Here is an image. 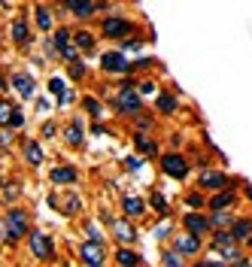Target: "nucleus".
Masks as SVG:
<instances>
[{"instance_id":"f257e3e1","label":"nucleus","mask_w":252,"mask_h":267,"mask_svg":"<svg viewBox=\"0 0 252 267\" xmlns=\"http://www.w3.org/2000/svg\"><path fill=\"white\" fill-rule=\"evenodd\" d=\"M237 182H243V179H234V176H228L225 170H216V167H204L197 173V188H204V191H219L228 185L237 188Z\"/></svg>"},{"instance_id":"f03ea898","label":"nucleus","mask_w":252,"mask_h":267,"mask_svg":"<svg viewBox=\"0 0 252 267\" xmlns=\"http://www.w3.org/2000/svg\"><path fill=\"white\" fill-rule=\"evenodd\" d=\"M28 234V219H25V212L22 209H9L6 212V219H3V237L6 243H15V240H22Z\"/></svg>"},{"instance_id":"7ed1b4c3","label":"nucleus","mask_w":252,"mask_h":267,"mask_svg":"<svg viewBox=\"0 0 252 267\" xmlns=\"http://www.w3.org/2000/svg\"><path fill=\"white\" fill-rule=\"evenodd\" d=\"M161 170H164L170 179H186V176L191 173V164H189V158H186V155L167 152L164 158H161Z\"/></svg>"},{"instance_id":"20e7f679","label":"nucleus","mask_w":252,"mask_h":267,"mask_svg":"<svg viewBox=\"0 0 252 267\" xmlns=\"http://www.w3.org/2000/svg\"><path fill=\"white\" fill-rule=\"evenodd\" d=\"M183 228L191 231V234H197V237L213 234V222H210L207 212H201V209H189L186 216H183Z\"/></svg>"},{"instance_id":"39448f33","label":"nucleus","mask_w":252,"mask_h":267,"mask_svg":"<svg viewBox=\"0 0 252 267\" xmlns=\"http://www.w3.org/2000/svg\"><path fill=\"white\" fill-rule=\"evenodd\" d=\"M31 255L40 258V261H49L52 255H55V246H52L46 231H31Z\"/></svg>"},{"instance_id":"423d86ee","label":"nucleus","mask_w":252,"mask_h":267,"mask_svg":"<svg viewBox=\"0 0 252 267\" xmlns=\"http://www.w3.org/2000/svg\"><path fill=\"white\" fill-rule=\"evenodd\" d=\"M204 237H197V234H191V231H183V234H176V240H173V249L179 255H201V249H204V243H201Z\"/></svg>"},{"instance_id":"0eeeda50","label":"nucleus","mask_w":252,"mask_h":267,"mask_svg":"<svg viewBox=\"0 0 252 267\" xmlns=\"http://www.w3.org/2000/svg\"><path fill=\"white\" fill-rule=\"evenodd\" d=\"M116 106H119V113H125V116H137L143 100H140V94L134 91L131 85H125L122 91H119V97H116Z\"/></svg>"},{"instance_id":"6e6552de","label":"nucleus","mask_w":252,"mask_h":267,"mask_svg":"<svg viewBox=\"0 0 252 267\" xmlns=\"http://www.w3.org/2000/svg\"><path fill=\"white\" fill-rule=\"evenodd\" d=\"M234 204H237V188L234 185L219 188V191H213L207 198V209H231Z\"/></svg>"},{"instance_id":"1a4fd4ad","label":"nucleus","mask_w":252,"mask_h":267,"mask_svg":"<svg viewBox=\"0 0 252 267\" xmlns=\"http://www.w3.org/2000/svg\"><path fill=\"white\" fill-rule=\"evenodd\" d=\"M0 124H3V128H22V124H25V116L15 110L12 103L0 100Z\"/></svg>"},{"instance_id":"9d476101","label":"nucleus","mask_w":252,"mask_h":267,"mask_svg":"<svg viewBox=\"0 0 252 267\" xmlns=\"http://www.w3.org/2000/svg\"><path fill=\"white\" fill-rule=\"evenodd\" d=\"M100 67L106 70V73H128V70H131V64L125 61L122 52H106L103 61H100Z\"/></svg>"},{"instance_id":"9b49d317","label":"nucleus","mask_w":252,"mask_h":267,"mask_svg":"<svg viewBox=\"0 0 252 267\" xmlns=\"http://www.w3.org/2000/svg\"><path fill=\"white\" fill-rule=\"evenodd\" d=\"M131 30H134V25L128 19H106L103 22V33H106V37H128Z\"/></svg>"},{"instance_id":"f8f14e48","label":"nucleus","mask_w":252,"mask_h":267,"mask_svg":"<svg viewBox=\"0 0 252 267\" xmlns=\"http://www.w3.org/2000/svg\"><path fill=\"white\" fill-rule=\"evenodd\" d=\"M219 252V258L225 261V264H249V258L243 255V249H240V243H231V246H222V249H216Z\"/></svg>"},{"instance_id":"ddd939ff","label":"nucleus","mask_w":252,"mask_h":267,"mask_svg":"<svg viewBox=\"0 0 252 267\" xmlns=\"http://www.w3.org/2000/svg\"><path fill=\"white\" fill-rule=\"evenodd\" d=\"M55 49L61 52V58L76 61V46L70 43V33H67V30H58V33H55Z\"/></svg>"},{"instance_id":"4468645a","label":"nucleus","mask_w":252,"mask_h":267,"mask_svg":"<svg viewBox=\"0 0 252 267\" xmlns=\"http://www.w3.org/2000/svg\"><path fill=\"white\" fill-rule=\"evenodd\" d=\"M231 234H234V240H237V243H246V240L252 237V219H249V216L234 219V222H231Z\"/></svg>"},{"instance_id":"2eb2a0df","label":"nucleus","mask_w":252,"mask_h":267,"mask_svg":"<svg viewBox=\"0 0 252 267\" xmlns=\"http://www.w3.org/2000/svg\"><path fill=\"white\" fill-rule=\"evenodd\" d=\"M79 255H82V264H100L103 261V249H100V243H85L79 249Z\"/></svg>"},{"instance_id":"dca6fc26","label":"nucleus","mask_w":252,"mask_h":267,"mask_svg":"<svg viewBox=\"0 0 252 267\" xmlns=\"http://www.w3.org/2000/svg\"><path fill=\"white\" fill-rule=\"evenodd\" d=\"M64 6L73 12V15H79V19H85V15L94 12V3H92V0H64Z\"/></svg>"},{"instance_id":"f3484780","label":"nucleus","mask_w":252,"mask_h":267,"mask_svg":"<svg viewBox=\"0 0 252 267\" xmlns=\"http://www.w3.org/2000/svg\"><path fill=\"white\" fill-rule=\"evenodd\" d=\"M12 85H15V91H19L25 100H28V97H33V82H31V76L15 73V76H12Z\"/></svg>"},{"instance_id":"a211bd4d","label":"nucleus","mask_w":252,"mask_h":267,"mask_svg":"<svg viewBox=\"0 0 252 267\" xmlns=\"http://www.w3.org/2000/svg\"><path fill=\"white\" fill-rule=\"evenodd\" d=\"M210 222L213 228H231L234 216H231V209H210Z\"/></svg>"},{"instance_id":"6ab92c4d","label":"nucleus","mask_w":252,"mask_h":267,"mask_svg":"<svg viewBox=\"0 0 252 267\" xmlns=\"http://www.w3.org/2000/svg\"><path fill=\"white\" fill-rule=\"evenodd\" d=\"M155 106H158L161 116H173V113H176V97H173V94H158Z\"/></svg>"},{"instance_id":"aec40b11","label":"nucleus","mask_w":252,"mask_h":267,"mask_svg":"<svg viewBox=\"0 0 252 267\" xmlns=\"http://www.w3.org/2000/svg\"><path fill=\"white\" fill-rule=\"evenodd\" d=\"M122 209L128 212V216H143V212H146V204H143V198H125Z\"/></svg>"},{"instance_id":"412c9836","label":"nucleus","mask_w":252,"mask_h":267,"mask_svg":"<svg viewBox=\"0 0 252 267\" xmlns=\"http://www.w3.org/2000/svg\"><path fill=\"white\" fill-rule=\"evenodd\" d=\"M76 179V170L73 167H55L52 170V182H58V185H67V182H73Z\"/></svg>"},{"instance_id":"4be33fe9","label":"nucleus","mask_w":252,"mask_h":267,"mask_svg":"<svg viewBox=\"0 0 252 267\" xmlns=\"http://www.w3.org/2000/svg\"><path fill=\"white\" fill-rule=\"evenodd\" d=\"M25 158H28V164H40V161H43V149H40V143L28 140V143H25Z\"/></svg>"},{"instance_id":"5701e85b","label":"nucleus","mask_w":252,"mask_h":267,"mask_svg":"<svg viewBox=\"0 0 252 267\" xmlns=\"http://www.w3.org/2000/svg\"><path fill=\"white\" fill-rule=\"evenodd\" d=\"M12 40L19 46H28L31 43V33H28V25L25 22H12Z\"/></svg>"},{"instance_id":"b1692460","label":"nucleus","mask_w":252,"mask_h":267,"mask_svg":"<svg viewBox=\"0 0 252 267\" xmlns=\"http://www.w3.org/2000/svg\"><path fill=\"white\" fill-rule=\"evenodd\" d=\"M186 207H189V209H204V207H207L204 188H197V191H189V194H186Z\"/></svg>"},{"instance_id":"393cba45","label":"nucleus","mask_w":252,"mask_h":267,"mask_svg":"<svg viewBox=\"0 0 252 267\" xmlns=\"http://www.w3.org/2000/svg\"><path fill=\"white\" fill-rule=\"evenodd\" d=\"M119 264H128V267H137V264H143V255L131 252V249H119Z\"/></svg>"},{"instance_id":"a878e982","label":"nucleus","mask_w":252,"mask_h":267,"mask_svg":"<svg viewBox=\"0 0 252 267\" xmlns=\"http://www.w3.org/2000/svg\"><path fill=\"white\" fill-rule=\"evenodd\" d=\"M134 143H137V149H140L143 155H155V152H158V149H155V143H152V140H149L146 134H137V137H134Z\"/></svg>"},{"instance_id":"bb28decb","label":"nucleus","mask_w":252,"mask_h":267,"mask_svg":"<svg viewBox=\"0 0 252 267\" xmlns=\"http://www.w3.org/2000/svg\"><path fill=\"white\" fill-rule=\"evenodd\" d=\"M73 37H76V46H79L82 52H92V49H94V37H92L88 30H76Z\"/></svg>"},{"instance_id":"cd10ccee","label":"nucleus","mask_w":252,"mask_h":267,"mask_svg":"<svg viewBox=\"0 0 252 267\" xmlns=\"http://www.w3.org/2000/svg\"><path fill=\"white\" fill-rule=\"evenodd\" d=\"M137 234H134V228L131 225H125V222H119L116 225V240H122V243H131Z\"/></svg>"},{"instance_id":"c85d7f7f","label":"nucleus","mask_w":252,"mask_h":267,"mask_svg":"<svg viewBox=\"0 0 252 267\" xmlns=\"http://www.w3.org/2000/svg\"><path fill=\"white\" fill-rule=\"evenodd\" d=\"M161 264H170V267H179V264H186V255H179L176 252V249H173V252H164V255H161Z\"/></svg>"},{"instance_id":"c756f323","label":"nucleus","mask_w":252,"mask_h":267,"mask_svg":"<svg viewBox=\"0 0 252 267\" xmlns=\"http://www.w3.org/2000/svg\"><path fill=\"white\" fill-rule=\"evenodd\" d=\"M82 103H85V110H88V116H92V119H100V116H103V106H100V100H94V97H85Z\"/></svg>"},{"instance_id":"7c9ffc66","label":"nucleus","mask_w":252,"mask_h":267,"mask_svg":"<svg viewBox=\"0 0 252 267\" xmlns=\"http://www.w3.org/2000/svg\"><path fill=\"white\" fill-rule=\"evenodd\" d=\"M67 143H70V146H79V143H82V128H79L76 121L67 128Z\"/></svg>"},{"instance_id":"2f4dec72","label":"nucleus","mask_w":252,"mask_h":267,"mask_svg":"<svg viewBox=\"0 0 252 267\" xmlns=\"http://www.w3.org/2000/svg\"><path fill=\"white\" fill-rule=\"evenodd\" d=\"M152 207H155V212H161V216H167V212H170V207H167V201H164V194H161V191L152 194Z\"/></svg>"},{"instance_id":"473e14b6","label":"nucleus","mask_w":252,"mask_h":267,"mask_svg":"<svg viewBox=\"0 0 252 267\" xmlns=\"http://www.w3.org/2000/svg\"><path fill=\"white\" fill-rule=\"evenodd\" d=\"M33 12H37V25H40L43 30H49V28H52V15H49V9H46V6H37Z\"/></svg>"},{"instance_id":"72a5a7b5","label":"nucleus","mask_w":252,"mask_h":267,"mask_svg":"<svg viewBox=\"0 0 252 267\" xmlns=\"http://www.w3.org/2000/svg\"><path fill=\"white\" fill-rule=\"evenodd\" d=\"M70 76H73V79H82V76H85V67H82L79 61H70Z\"/></svg>"},{"instance_id":"f704fd0d","label":"nucleus","mask_w":252,"mask_h":267,"mask_svg":"<svg viewBox=\"0 0 252 267\" xmlns=\"http://www.w3.org/2000/svg\"><path fill=\"white\" fill-rule=\"evenodd\" d=\"M49 88H52V91L58 94V100H61V97L67 94V91H64V82H61V79H52V82H49Z\"/></svg>"},{"instance_id":"c9c22d12","label":"nucleus","mask_w":252,"mask_h":267,"mask_svg":"<svg viewBox=\"0 0 252 267\" xmlns=\"http://www.w3.org/2000/svg\"><path fill=\"white\" fill-rule=\"evenodd\" d=\"M152 91H155L152 82H140V94H152Z\"/></svg>"},{"instance_id":"e433bc0d","label":"nucleus","mask_w":252,"mask_h":267,"mask_svg":"<svg viewBox=\"0 0 252 267\" xmlns=\"http://www.w3.org/2000/svg\"><path fill=\"white\" fill-rule=\"evenodd\" d=\"M43 134H46V137H52V134H55V124L46 121V124H43Z\"/></svg>"},{"instance_id":"4c0bfd02","label":"nucleus","mask_w":252,"mask_h":267,"mask_svg":"<svg viewBox=\"0 0 252 267\" xmlns=\"http://www.w3.org/2000/svg\"><path fill=\"white\" fill-rule=\"evenodd\" d=\"M243 191H246V198L252 201V182H243Z\"/></svg>"},{"instance_id":"58836bf2","label":"nucleus","mask_w":252,"mask_h":267,"mask_svg":"<svg viewBox=\"0 0 252 267\" xmlns=\"http://www.w3.org/2000/svg\"><path fill=\"white\" fill-rule=\"evenodd\" d=\"M0 91H6V79L3 76H0Z\"/></svg>"},{"instance_id":"ea45409f","label":"nucleus","mask_w":252,"mask_h":267,"mask_svg":"<svg viewBox=\"0 0 252 267\" xmlns=\"http://www.w3.org/2000/svg\"><path fill=\"white\" fill-rule=\"evenodd\" d=\"M246 246H249V252H252V237H249V240H246Z\"/></svg>"}]
</instances>
